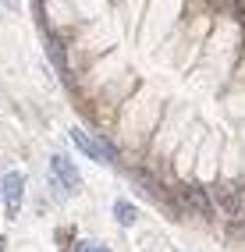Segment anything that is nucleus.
Masks as SVG:
<instances>
[{
	"instance_id": "nucleus-1",
	"label": "nucleus",
	"mask_w": 245,
	"mask_h": 252,
	"mask_svg": "<svg viewBox=\"0 0 245 252\" xmlns=\"http://www.w3.org/2000/svg\"><path fill=\"white\" fill-rule=\"evenodd\" d=\"M68 139L75 142V149L82 157H89V160H96V163H118V149H114V142H107V139H96V135H89L86 128H71L68 131Z\"/></svg>"
},
{
	"instance_id": "nucleus-2",
	"label": "nucleus",
	"mask_w": 245,
	"mask_h": 252,
	"mask_svg": "<svg viewBox=\"0 0 245 252\" xmlns=\"http://www.w3.org/2000/svg\"><path fill=\"white\" fill-rule=\"evenodd\" d=\"M0 195H4L7 217H18L22 213V203H25V174L22 171H7L4 181H0Z\"/></svg>"
},
{
	"instance_id": "nucleus-3",
	"label": "nucleus",
	"mask_w": 245,
	"mask_h": 252,
	"mask_svg": "<svg viewBox=\"0 0 245 252\" xmlns=\"http://www.w3.org/2000/svg\"><path fill=\"white\" fill-rule=\"evenodd\" d=\"M50 174H54V181L61 185L64 192H78V189H82V174H78V167H75L68 157H61V153L50 157Z\"/></svg>"
},
{
	"instance_id": "nucleus-4",
	"label": "nucleus",
	"mask_w": 245,
	"mask_h": 252,
	"mask_svg": "<svg viewBox=\"0 0 245 252\" xmlns=\"http://www.w3.org/2000/svg\"><path fill=\"white\" fill-rule=\"evenodd\" d=\"M43 46H46V54H50V61H54V71H57L61 78H68V61H64V50H61L57 36H50V32H46Z\"/></svg>"
},
{
	"instance_id": "nucleus-5",
	"label": "nucleus",
	"mask_w": 245,
	"mask_h": 252,
	"mask_svg": "<svg viewBox=\"0 0 245 252\" xmlns=\"http://www.w3.org/2000/svg\"><path fill=\"white\" fill-rule=\"evenodd\" d=\"M114 220H118L121 227H132L139 220V210L128 203V199H118V203H114Z\"/></svg>"
},
{
	"instance_id": "nucleus-6",
	"label": "nucleus",
	"mask_w": 245,
	"mask_h": 252,
	"mask_svg": "<svg viewBox=\"0 0 245 252\" xmlns=\"http://www.w3.org/2000/svg\"><path fill=\"white\" fill-rule=\"evenodd\" d=\"M75 252H110V245H103V242H82Z\"/></svg>"
},
{
	"instance_id": "nucleus-7",
	"label": "nucleus",
	"mask_w": 245,
	"mask_h": 252,
	"mask_svg": "<svg viewBox=\"0 0 245 252\" xmlns=\"http://www.w3.org/2000/svg\"><path fill=\"white\" fill-rule=\"evenodd\" d=\"M0 4H4L7 11H18V4H22V0H0Z\"/></svg>"
}]
</instances>
